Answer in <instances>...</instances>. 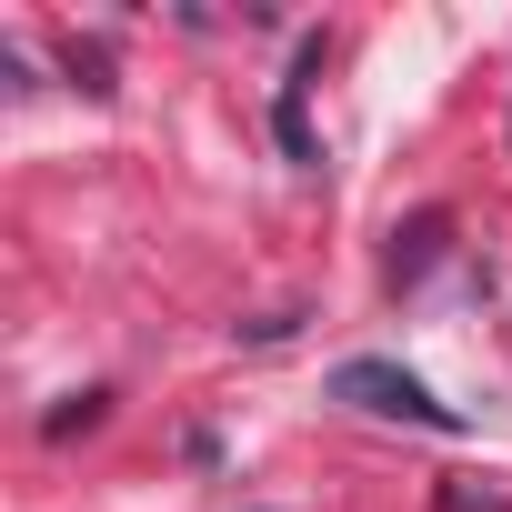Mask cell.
I'll list each match as a JSON object with an SVG mask.
<instances>
[{
  "label": "cell",
  "instance_id": "cell-1",
  "mask_svg": "<svg viewBox=\"0 0 512 512\" xmlns=\"http://www.w3.org/2000/svg\"><path fill=\"white\" fill-rule=\"evenodd\" d=\"M332 402H352V412H372V422L462 432V412H452V402H432V382H422V372H402V362H342V372H332Z\"/></svg>",
  "mask_w": 512,
  "mask_h": 512
},
{
  "label": "cell",
  "instance_id": "cell-2",
  "mask_svg": "<svg viewBox=\"0 0 512 512\" xmlns=\"http://www.w3.org/2000/svg\"><path fill=\"white\" fill-rule=\"evenodd\" d=\"M432 241H442V221H412V231H392V282H422Z\"/></svg>",
  "mask_w": 512,
  "mask_h": 512
},
{
  "label": "cell",
  "instance_id": "cell-3",
  "mask_svg": "<svg viewBox=\"0 0 512 512\" xmlns=\"http://www.w3.org/2000/svg\"><path fill=\"white\" fill-rule=\"evenodd\" d=\"M101 402H111V392H71V402H61L41 432H51V442H71V432H91V422H101Z\"/></svg>",
  "mask_w": 512,
  "mask_h": 512
}]
</instances>
